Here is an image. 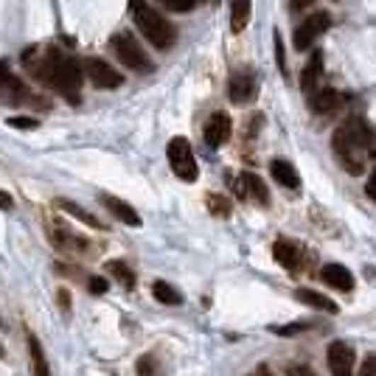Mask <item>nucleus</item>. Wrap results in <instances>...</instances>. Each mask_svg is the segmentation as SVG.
I'll return each instance as SVG.
<instances>
[{
    "instance_id": "10",
    "label": "nucleus",
    "mask_w": 376,
    "mask_h": 376,
    "mask_svg": "<svg viewBox=\"0 0 376 376\" xmlns=\"http://www.w3.org/2000/svg\"><path fill=\"white\" fill-rule=\"evenodd\" d=\"M230 130H233L230 115H227V113H214V115L205 121V130H203L205 144H208V147H214V149H220L222 144H227Z\"/></svg>"
},
{
    "instance_id": "33",
    "label": "nucleus",
    "mask_w": 376,
    "mask_h": 376,
    "mask_svg": "<svg viewBox=\"0 0 376 376\" xmlns=\"http://www.w3.org/2000/svg\"><path fill=\"white\" fill-rule=\"evenodd\" d=\"M360 376H376V360L374 357H368V360H365V365H363Z\"/></svg>"
},
{
    "instance_id": "25",
    "label": "nucleus",
    "mask_w": 376,
    "mask_h": 376,
    "mask_svg": "<svg viewBox=\"0 0 376 376\" xmlns=\"http://www.w3.org/2000/svg\"><path fill=\"white\" fill-rule=\"evenodd\" d=\"M163 8H169V11H177V14H186V11H191L194 6H197V0H157Z\"/></svg>"
},
{
    "instance_id": "9",
    "label": "nucleus",
    "mask_w": 376,
    "mask_h": 376,
    "mask_svg": "<svg viewBox=\"0 0 376 376\" xmlns=\"http://www.w3.org/2000/svg\"><path fill=\"white\" fill-rule=\"evenodd\" d=\"M84 74L87 79L96 84V87H104V90H113V87H121V74L110 65V62H104V59H98V57H90V59H84Z\"/></svg>"
},
{
    "instance_id": "22",
    "label": "nucleus",
    "mask_w": 376,
    "mask_h": 376,
    "mask_svg": "<svg viewBox=\"0 0 376 376\" xmlns=\"http://www.w3.org/2000/svg\"><path fill=\"white\" fill-rule=\"evenodd\" d=\"M295 298L306 306H312V309H320V312H329V314H334L337 312V303L329 301L326 295H320V292H314V290H298L295 292Z\"/></svg>"
},
{
    "instance_id": "6",
    "label": "nucleus",
    "mask_w": 376,
    "mask_h": 376,
    "mask_svg": "<svg viewBox=\"0 0 376 376\" xmlns=\"http://www.w3.org/2000/svg\"><path fill=\"white\" fill-rule=\"evenodd\" d=\"M329 25H331V14H329V11H314V14H309L301 25L295 28L292 45H295L298 51H309V48L329 31Z\"/></svg>"
},
{
    "instance_id": "16",
    "label": "nucleus",
    "mask_w": 376,
    "mask_h": 376,
    "mask_svg": "<svg viewBox=\"0 0 376 376\" xmlns=\"http://www.w3.org/2000/svg\"><path fill=\"white\" fill-rule=\"evenodd\" d=\"M320 76H323V54H320V51H314V54H312V59H309V65L303 68V74H301V87H303V93H306V96H312V93L317 90Z\"/></svg>"
},
{
    "instance_id": "12",
    "label": "nucleus",
    "mask_w": 376,
    "mask_h": 376,
    "mask_svg": "<svg viewBox=\"0 0 376 376\" xmlns=\"http://www.w3.org/2000/svg\"><path fill=\"white\" fill-rule=\"evenodd\" d=\"M309 104H312V110H314L317 115H329V113H334V110L343 104V98H340V93L331 90V87H317V90L309 96Z\"/></svg>"
},
{
    "instance_id": "18",
    "label": "nucleus",
    "mask_w": 376,
    "mask_h": 376,
    "mask_svg": "<svg viewBox=\"0 0 376 376\" xmlns=\"http://www.w3.org/2000/svg\"><path fill=\"white\" fill-rule=\"evenodd\" d=\"M250 11H253L250 0H230V31L233 34H241L247 28Z\"/></svg>"
},
{
    "instance_id": "37",
    "label": "nucleus",
    "mask_w": 376,
    "mask_h": 376,
    "mask_svg": "<svg viewBox=\"0 0 376 376\" xmlns=\"http://www.w3.org/2000/svg\"><path fill=\"white\" fill-rule=\"evenodd\" d=\"M312 3H314V0H292V8H295V11H301V8L312 6Z\"/></svg>"
},
{
    "instance_id": "24",
    "label": "nucleus",
    "mask_w": 376,
    "mask_h": 376,
    "mask_svg": "<svg viewBox=\"0 0 376 376\" xmlns=\"http://www.w3.org/2000/svg\"><path fill=\"white\" fill-rule=\"evenodd\" d=\"M107 273H110V275H115V278H118L127 290H132V287H135V273H132L124 261H107Z\"/></svg>"
},
{
    "instance_id": "31",
    "label": "nucleus",
    "mask_w": 376,
    "mask_h": 376,
    "mask_svg": "<svg viewBox=\"0 0 376 376\" xmlns=\"http://www.w3.org/2000/svg\"><path fill=\"white\" fill-rule=\"evenodd\" d=\"M287 376H317L312 368H306V365H290L287 368Z\"/></svg>"
},
{
    "instance_id": "32",
    "label": "nucleus",
    "mask_w": 376,
    "mask_h": 376,
    "mask_svg": "<svg viewBox=\"0 0 376 376\" xmlns=\"http://www.w3.org/2000/svg\"><path fill=\"white\" fill-rule=\"evenodd\" d=\"M306 329V323H295V326H284V329H273L275 334H284V337H290V334H298Z\"/></svg>"
},
{
    "instance_id": "1",
    "label": "nucleus",
    "mask_w": 376,
    "mask_h": 376,
    "mask_svg": "<svg viewBox=\"0 0 376 376\" xmlns=\"http://www.w3.org/2000/svg\"><path fill=\"white\" fill-rule=\"evenodd\" d=\"M331 144H334L337 157L343 160L346 171H351V174H360V171H363V157H360L363 152H368V154H374L376 152L374 132H371L360 118L346 121V124L334 132Z\"/></svg>"
},
{
    "instance_id": "35",
    "label": "nucleus",
    "mask_w": 376,
    "mask_h": 376,
    "mask_svg": "<svg viewBox=\"0 0 376 376\" xmlns=\"http://www.w3.org/2000/svg\"><path fill=\"white\" fill-rule=\"evenodd\" d=\"M11 205H14V200H11L6 191H0V208H3V211H11Z\"/></svg>"
},
{
    "instance_id": "27",
    "label": "nucleus",
    "mask_w": 376,
    "mask_h": 376,
    "mask_svg": "<svg viewBox=\"0 0 376 376\" xmlns=\"http://www.w3.org/2000/svg\"><path fill=\"white\" fill-rule=\"evenodd\" d=\"M208 208H211V214H217V217H227V214H230V203H227L225 197H217V194L208 197Z\"/></svg>"
},
{
    "instance_id": "26",
    "label": "nucleus",
    "mask_w": 376,
    "mask_h": 376,
    "mask_svg": "<svg viewBox=\"0 0 376 376\" xmlns=\"http://www.w3.org/2000/svg\"><path fill=\"white\" fill-rule=\"evenodd\" d=\"M6 124L14 127V130H37V127H40V121L31 118V115H11Z\"/></svg>"
},
{
    "instance_id": "4",
    "label": "nucleus",
    "mask_w": 376,
    "mask_h": 376,
    "mask_svg": "<svg viewBox=\"0 0 376 376\" xmlns=\"http://www.w3.org/2000/svg\"><path fill=\"white\" fill-rule=\"evenodd\" d=\"M110 48H113V54L118 57V62H121L124 68H130V71H135V74H152V71H154V62L147 57L144 45H141L132 34H127V31L113 34Z\"/></svg>"
},
{
    "instance_id": "28",
    "label": "nucleus",
    "mask_w": 376,
    "mask_h": 376,
    "mask_svg": "<svg viewBox=\"0 0 376 376\" xmlns=\"http://www.w3.org/2000/svg\"><path fill=\"white\" fill-rule=\"evenodd\" d=\"M273 40H275V62H278V71L287 76V51H284V42H281V34L275 31L273 34Z\"/></svg>"
},
{
    "instance_id": "3",
    "label": "nucleus",
    "mask_w": 376,
    "mask_h": 376,
    "mask_svg": "<svg viewBox=\"0 0 376 376\" xmlns=\"http://www.w3.org/2000/svg\"><path fill=\"white\" fill-rule=\"evenodd\" d=\"M130 6H132V17H135V25L144 34V40L149 45H154L157 51H169L174 45V40H177L174 25L160 11H154L147 0H132Z\"/></svg>"
},
{
    "instance_id": "23",
    "label": "nucleus",
    "mask_w": 376,
    "mask_h": 376,
    "mask_svg": "<svg viewBox=\"0 0 376 376\" xmlns=\"http://www.w3.org/2000/svg\"><path fill=\"white\" fill-rule=\"evenodd\" d=\"M152 295H154V301L166 303V306H180L183 303V295L171 284H166V281H154L152 284Z\"/></svg>"
},
{
    "instance_id": "11",
    "label": "nucleus",
    "mask_w": 376,
    "mask_h": 376,
    "mask_svg": "<svg viewBox=\"0 0 376 376\" xmlns=\"http://www.w3.org/2000/svg\"><path fill=\"white\" fill-rule=\"evenodd\" d=\"M320 278H323L331 290H337V292H351V290H354V275H351L343 264H326V267L320 270Z\"/></svg>"
},
{
    "instance_id": "19",
    "label": "nucleus",
    "mask_w": 376,
    "mask_h": 376,
    "mask_svg": "<svg viewBox=\"0 0 376 376\" xmlns=\"http://www.w3.org/2000/svg\"><path fill=\"white\" fill-rule=\"evenodd\" d=\"M241 186H244V194L247 197H253L258 205H267L270 203V191H267V186L261 183V177H256V174H241Z\"/></svg>"
},
{
    "instance_id": "13",
    "label": "nucleus",
    "mask_w": 376,
    "mask_h": 376,
    "mask_svg": "<svg viewBox=\"0 0 376 376\" xmlns=\"http://www.w3.org/2000/svg\"><path fill=\"white\" fill-rule=\"evenodd\" d=\"M51 241L59 247V250H68V253H81V250H87V241L81 239V236H76V233H71L68 227L62 225H54L51 227Z\"/></svg>"
},
{
    "instance_id": "34",
    "label": "nucleus",
    "mask_w": 376,
    "mask_h": 376,
    "mask_svg": "<svg viewBox=\"0 0 376 376\" xmlns=\"http://www.w3.org/2000/svg\"><path fill=\"white\" fill-rule=\"evenodd\" d=\"M365 194H368L371 200H376V166H374V171H371V177H368V186H365Z\"/></svg>"
},
{
    "instance_id": "5",
    "label": "nucleus",
    "mask_w": 376,
    "mask_h": 376,
    "mask_svg": "<svg viewBox=\"0 0 376 376\" xmlns=\"http://www.w3.org/2000/svg\"><path fill=\"white\" fill-rule=\"evenodd\" d=\"M169 166L171 171L183 180V183H194L200 169H197V157H194V149L186 138H171L169 144Z\"/></svg>"
},
{
    "instance_id": "30",
    "label": "nucleus",
    "mask_w": 376,
    "mask_h": 376,
    "mask_svg": "<svg viewBox=\"0 0 376 376\" xmlns=\"http://www.w3.org/2000/svg\"><path fill=\"white\" fill-rule=\"evenodd\" d=\"M87 287H90V292H93V295L107 292V281H104V278H90V281H87Z\"/></svg>"
},
{
    "instance_id": "15",
    "label": "nucleus",
    "mask_w": 376,
    "mask_h": 376,
    "mask_svg": "<svg viewBox=\"0 0 376 376\" xmlns=\"http://www.w3.org/2000/svg\"><path fill=\"white\" fill-rule=\"evenodd\" d=\"M270 174H273V180L275 183H281L284 188H301V177H298V171H295V166L290 163V160H273L270 163Z\"/></svg>"
},
{
    "instance_id": "2",
    "label": "nucleus",
    "mask_w": 376,
    "mask_h": 376,
    "mask_svg": "<svg viewBox=\"0 0 376 376\" xmlns=\"http://www.w3.org/2000/svg\"><path fill=\"white\" fill-rule=\"evenodd\" d=\"M81 71L84 65H79L71 57H62V54H48V59L37 68V76L51 84L59 96H65L71 104H79V90H81Z\"/></svg>"
},
{
    "instance_id": "17",
    "label": "nucleus",
    "mask_w": 376,
    "mask_h": 376,
    "mask_svg": "<svg viewBox=\"0 0 376 376\" xmlns=\"http://www.w3.org/2000/svg\"><path fill=\"white\" fill-rule=\"evenodd\" d=\"M273 256L284 270H298L301 267V250L292 241H275L273 244Z\"/></svg>"
},
{
    "instance_id": "20",
    "label": "nucleus",
    "mask_w": 376,
    "mask_h": 376,
    "mask_svg": "<svg viewBox=\"0 0 376 376\" xmlns=\"http://www.w3.org/2000/svg\"><path fill=\"white\" fill-rule=\"evenodd\" d=\"M57 208H59V211H65L68 217L79 220V222H84L87 227H96V230H101V227H104L101 222H98V220H96V217H93V214H87L81 205H76V203L65 200V197H62V200H57Z\"/></svg>"
},
{
    "instance_id": "7",
    "label": "nucleus",
    "mask_w": 376,
    "mask_h": 376,
    "mask_svg": "<svg viewBox=\"0 0 376 376\" xmlns=\"http://www.w3.org/2000/svg\"><path fill=\"white\" fill-rule=\"evenodd\" d=\"M354 363H357V354L348 343L343 340H334L329 343L326 348V365H329V374L331 376H354Z\"/></svg>"
},
{
    "instance_id": "29",
    "label": "nucleus",
    "mask_w": 376,
    "mask_h": 376,
    "mask_svg": "<svg viewBox=\"0 0 376 376\" xmlns=\"http://www.w3.org/2000/svg\"><path fill=\"white\" fill-rule=\"evenodd\" d=\"M138 376H154V357H141L138 360Z\"/></svg>"
},
{
    "instance_id": "14",
    "label": "nucleus",
    "mask_w": 376,
    "mask_h": 376,
    "mask_svg": "<svg viewBox=\"0 0 376 376\" xmlns=\"http://www.w3.org/2000/svg\"><path fill=\"white\" fill-rule=\"evenodd\" d=\"M101 200H104L107 211H110L115 220H121L124 225H130V227L141 225V217H138V211H135L130 203H124V200H118V197H101Z\"/></svg>"
},
{
    "instance_id": "8",
    "label": "nucleus",
    "mask_w": 376,
    "mask_h": 376,
    "mask_svg": "<svg viewBox=\"0 0 376 376\" xmlns=\"http://www.w3.org/2000/svg\"><path fill=\"white\" fill-rule=\"evenodd\" d=\"M256 93H258V81H256L253 71L241 68V71H236V74L230 76V81H227V96H230L233 104H250V101L256 98Z\"/></svg>"
},
{
    "instance_id": "36",
    "label": "nucleus",
    "mask_w": 376,
    "mask_h": 376,
    "mask_svg": "<svg viewBox=\"0 0 376 376\" xmlns=\"http://www.w3.org/2000/svg\"><path fill=\"white\" fill-rule=\"evenodd\" d=\"M59 306L68 312L71 309V295H68V290H59Z\"/></svg>"
},
{
    "instance_id": "21",
    "label": "nucleus",
    "mask_w": 376,
    "mask_h": 376,
    "mask_svg": "<svg viewBox=\"0 0 376 376\" xmlns=\"http://www.w3.org/2000/svg\"><path fill=\"white\" fill-rule=\"evenodd\" d=\"M28 357H31V368H34V376H51L48 371V360H45V351L40 346V340L34 334H28Z\"/></svg>"
}]
</instances>
